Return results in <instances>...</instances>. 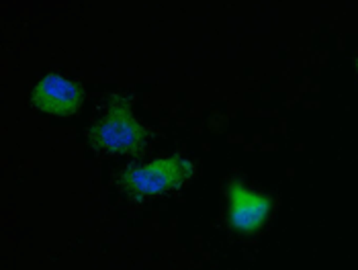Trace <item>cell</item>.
<instances>
[{
  "label": "cell",
  "instance_id": "3",
  "mask_svg": "<svg viewBox=\"0 0 358 270\" xmlns=\"http://www.w3.org/2000/svg\"><path fill=\"white\" fill-rule=\"evenodd\" d=\"M227 194V223L234 232L254 236L264 229L273 215V199L250 189L242 180H229L225 187Z\"/></svg>",
  "mask_w": 358,
  "mask_h": 270
},
{
  "label": "cell",
  "instance_id": "2",
  "mask_svg": "<svg viewBox=\"0 0 358 270\" xmlns=\"http://www.w3.org/2000/svg\"><path fill=\"white\" fill-rule=\"evenodd\" d=\"M196 174L193 160L180 154L156 158L141 166H129L121 172L119 185L134 201L164 197L185 189Z\"/></svg>",
  "mask_w": 358,
  "mask_h": 270
},
{
  "label": "cell",
  "instance_id": "4",
  "mask_svg": "<svg viewBox=\"0 0 358 270\" xmlns=\"http://www.w3.org/2000/svg\"><path fill=\"white\" fill-rule=\"evenodd\" d=\"M31 105L55 117H72L84 103V88L59 74H48L31 90Z\"/></svg>",
  "mask_w": 358,
  "mask_h": 270
},
{
  "label": "cell",
  "instance_id": "5",
  "mask_svg": "<svg viewBox=\"0 0 358 270\" xmlns=\"http://www.w3.org/2000/svg\"><path fill=\"white\" fill-rule=\"evenodd\" d=\"M357 72H358V59H357Z\"/></svg>",
  "mask_w": 358,
  "mask_h": 270
},
{
  "label": "cell",
  "instance_id": "1",
  "mask_svg": "<svg viewBox=\"0 0 358 270\" xmlns=\"http://www.w3.org/2000/svg\"><path fill=\"white\" fill-rule=\"evenodd\" d=\"M92 150L107 156H136L148 148L150 134L139 123L131 101L125 94H115L105 113L88 129Z\"/></svg>",
  "mask_w": 358,
  "mask_h": 270
}]
</instances>
